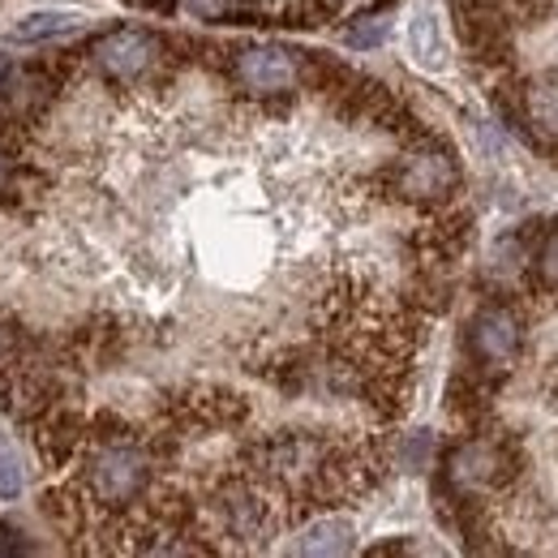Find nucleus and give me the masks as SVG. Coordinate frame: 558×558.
<instances>
[{"instance_id":"nucleus-1","label":"nucleus","mask_w":558,"mask_h":558,"mask_svg":"<svg viewBox=\"0 0 558 558\" xmlns=\"http://www.w3.org/2000/svg\"><path fill=\"white\" fill-rule=\"evenodd\" d=\"M35 65V99L0 117V413L39 464L185 288L258 301L404 413L464 219L413 190L434 134L387 86L314 57L301 86L258 95L172 44L134 82L86 48Z\"/></svg>"},{"instance_id":"nucleus-2","label":"nucleus","mask_w":558,"mask_h":558,"mask_svg":"<svg viewBox=\"0 0 558 558\" xmlns=\"http://www.w3.org/2000/svg\"><path fill=\"white\" fill-rule=\"evenodd\" d=\"M314 65L310 52H292L279 44H245L236 52H228V70L241 86L258 90V95H279L305 82V73Z\"/></svg>"},{"instance_id":"nucleus-3","label":"nucleus","mask_w":558,"mask_h":558,"mask_svg":"<svg viewBox=\"0 0 558 558\" xmlns=\"http://www.w3.org/2000/svg\"><path fill=\"white\" fill-rule=\"evenodd\" d=\"M163 52H168V39L155 31H142V26H117V31H104L86 44L90 65L117 77V82H134L146 70H155Z\"/></svg>"},{"instance_id":"nucleus-4","label":"nucleus","mask_w":558,"mask_h":558,"mask_svg":"<svg viewBox=\"0 0 558 558\" xmlns=\"http://www.w3.org/2000/svg\"><path fill=\"white\" fill-rule=\"evenodd\" d=\"M524 344V327H520V314L507 310V305H486L473 314L469 323V352L482 369H507Z\"/></svg>"},{"instance_id":"nucleus-5","label":"nucleus","mask_w":558,"mask_h":558,"mask_svg":"<svg viewBox=\"0 0 558 558\" xmlns=\"http://www.w3.org/2000/svg\"><path fill=\"white\" fill-rule=\"evenodd\" d=\"M349 546H352L349 520L327 515V520H314V524L301 533V542H296L292 550H296V555H344Z\"/></svg>"},{"instance_id":"nucleus-6","label":"nucleus","mask_w":558,"mask_h":558,"mask_svg":"<svg viewBox=\"0 0 558 558\" xmlns=\"http://www.w3.org/2000/svg\"><path fill=\"white\" fill-rule=\"evenodd\" d=\"M524 117L542 134L558 138V77H542V82L524 86Z\"/></svg>"},{"instance_id":"nucleus-7","label":"nucleus","mask_w":558,"mask_h":558,"mask_svg":"<svg viewBox=\"0 0 558 558\" xmlns=\"http://www.w3.org/2000/svg\"><path fill=\"white\" fill-rule=\"evenodd\" d=\"M82 17L77 13H31L26 22H17L13 26V44H44V39H52V35H65L73 31Z\"/></svg>"},{"instance_id":"nucleus-8","label":"nucleus","mask_w":558,"mask_h":558,"mask_svg":"<svg viewBox=\"0 0 558 558\" xmlns=\"http://www.w3.org/2000/svg\"><path fill=\"white\" fill-rule=\"evenodd\" d=\"M413 52H417L421 65H429V70H442L447 65V48H442L438 22L429 13H421L417 22H413Z\"/></svg>"},{"instance_id":"nucleus-9","label":"nucleus","mask_w":558,"mask_h":558,"mask_svg":"<svg viewBox=\"0 0 558 558\" xmlns=\"http://www.w3.org/2000/svg\"><path fill=\"white\" fill-rule=\"evenodd\" d=\"M26 486V473H22V456L13 447V438L0 434V498H17Z\"/></svg>"},{"instance_id":"nucleus-10","label":"nucleus","mask_w":558,"mask_h":558,"mask_svg":"<svg viewBox=\"0 0 558 558\" xmlns=\"http://www.w3.org/2000/svg\"><path fill=\"white\" fill-rule=\"evenodd\" d=\"M533 271H537V283L558 288V232H550V236L537 245V254H533Z\"/></svg>"},{"instance_id":"nucleus-11","label":"nucleus","mask_w":558,"mask_h":558,"mask_svg":"<svg viewBox=\"0 0 558 558\" xmlns=\"http://www.w3.org/2000/svg\"><path fill=\"white\" fill-rule=\"evenodd\" d=\"M344 39H349V48H378V44L387 39V22H378V17H356V26L344 31Z\"/></svg>"}]
</instances>
